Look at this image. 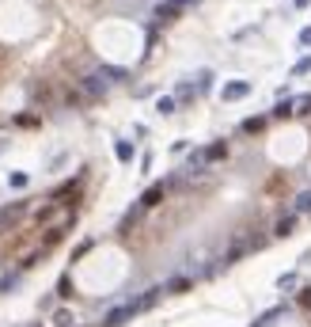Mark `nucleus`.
<instances>
[{
	"label": "nucleus",
	"instance_id": "obj_1",
	"mask_svg": "<svg viewBox=\"0 0 311 327\" xmlns=\"http://www.w3.org/2000/svg\"><path fill=\"white\" fill-rule=\"evenodd\" d=\"M160 293H163V285H156V289H148L144 297H133V301H125V304H118V308H110V312H106V320H103V327H122L125 320H133L137 312L152 308V304L160 301Z\"/></svg>",
	"mask_w": 311,
	"mask_h": 327
},
{
	"label": "nucleus",
	"instance_id": "obj_2",
	"mask_svg": "<svg viewBox=\"0 0 311 327\" xmlns=\"http://www.w3.org/2000/svg\"><path fill=\"white\" fill-rule=\"evenodd\" d=\"M307 107H311V95H293V99H281L274 114L277 118H293V114H307Z\"/></svg>",
	"mask_w": 311,
	"mask_h": 327
},
{
	"label": "nucleus",
	"instance_id": "obj_3",
	"mask_svg": "<svg viewBox=\"0 0 311 327\" xmlns=\"http://www.w3.org/2000/svg\"><path fill=\"white\" fill-rule=\"evenodd\" d=\"M247 95H250V84H247V80H231V84H224V88H220V99H224V103L247 99Z\"/></svg>",
	"mask_w": 311,
	"mask_h": 327
},
{
	"label": "nucleus",
	"instance_id": "obj_4",
	"mask_svg": "<svg viewBox=\"0 0 311 327\" xmlns=\"http://www.w3.org/2000/svg\"><path fill=\"white\" fill-rule=\"evenodd\" d=\"M190 4H193V0H163V4L156 8V19H163V23H167V19H174L179 12H186Z\"/></svg>",
	"mask_w": 311,
	"mask_h": 327
},
{
	"label": "nucleus",
	"instance_id": "obj_5",
	"mask_svg": "<svg viewBox=\"0 0 311 327\" xmlns=\"http://www.w3.org/2000/svg\"><path fill=\"white\" fill-rule=\"evenodd\" d=\"M163 190H167V187H163V183H156V187H148V190H144V194H141V202H137V206H141V209H152V206H160Z\"/></svg>",
	"mask_w": 311,
	"mask_h": 327
},
{
	"label": "nucleus",
	"instance_id": "obj_6",
	"mask_svg": "<svg viewBox=\"0 0 311 327\" xmlns=\"http://www.w3.org/2000/svg\"><path fill=\"white\" fill-rule=\"evenodd\" d=\"M296 221H300V213H285L274 225V236H293V228H296Z\"/></svg>",
	"mask_w": 311,
	"mask_h": 327
},
{
	"label": "nucleus",
	"instance_id": "obj_7",
	"mask_svg": "<svg viewBox=\"0 0 311 327\" xmlns=\"http://www.w3.org/2000/svg\"><path fill=\"white\" fill-rule=\"evenodd\" d=\"M114 156H118L122 164H129L133 160V145H129V141H118V145H114Z\"/></svg>",
	"mask_w": 311,
	"mask_h": 327
},
{
	"label": "nucleus",
	"instance_id": "obj_8",
	"mask_svg": "<svg viewBox=\"0 0 311 327\" xmlns=\"http://www.w3.org/2000/svg\"><path fill=\"white\" fill-rule=\"evenodd\" d=\"M224 156H228V145H224V141H217V145L205 149V160H224Z\"/></svg>",
	"mask_w": 311,
	"mask_h": 327
},
{
	"label": "nucleus",
	"instance_id": "obj_9",
	"mask_svg": "<svg viewBox=\"0 0 311 327\" xmlns=\"http://www.w3.org/2000/svg\"><path fill=\"white\" fill-rule=\"evenodd\" d=\"M156 111H160V114H171L174 111V95H160V99H156Z\"/></svg>",
	"mask_w": 311,
	"mask_h": 327
},
{
	"label": "nucleus",
	"instance_id": "obj_10",
	"mask_svg": "<svg viewBox=\"0 0 311 327\" xmlns=\"http://www.w3.org/2000/svg\"><path fill=\"white\" fill-rule=\"evenodd\" d=\"M296 213H311V190H304V194L296 198Z\"/></svg>",
	"mask_w": 311,
	"mask_h": 327
},
{
	"label": "nucleus",
	"instance_id": "obj_11",
	"mask_svg": "<svg viewBox=\"0 0 311 327\" xmlns=\"http://www.w3.org/2000/svg\"><path fill=\"white\" fill-rule=\"evenodd\" d=\"M304 72H311V57H300L293 65V76H304Z\"/></svg>",
	"mask_w": 311,
	"mask_h": 327
},
{
	"label": "nucleus",
	"instance_id": "obj_12",
	"mask_svg": "<svg viewBox=\"0 0 311 327\" xmlns=\"http://www.w3.org/2000/svg\"><path fill=\"white\" fill-rule=\"evenodd\" d=\"M262 126H266V118H247V122H243V130H247V133H258Z\"/></svg>",
	"mask_w": 311,
	"mask_h": 327
},
{
	"label": "nucleus",
	"instance_id": "obj_13",
	"mask_svg": "<svg viewBox=\"0 0 311 327\" xmlns=\"http://www.w3.org/2000/svg\"><path fill=\"white\" fill-rule=\"evenodd\" d=\"M8 183L19 190V187H27V175H23V171H15V175H8Z\"/></svg>",
	"mask_w": 311,
	"mask_h": 327
},
{
	"label": "nucleus",
	"instance_id": "obj_14",
	"mask_svg": "<svg viewBox=\"0 0 311 327\" xmlns=\"http://www.w3.org/2000/svg\"><path fill=\"white\" fill-rule=\"evenodd\" d=\"M277 285H281V289H288V285H296V274H281V282H277Z\"/></svg>",
	"mask_w": 311,
	"mask_h": 327
},
{
	"label": "nucleus",
	"instance_id": "obj_15",
	"mask_svg": "<svg viewBox=\"0 0 311 327\" xmlns=\"http://www.w3.org/2000/svg\"><path fill=\"white\" fill-rule=\"evenodd\" d=\"M300 46H311V27H304V31H300Z\"/></svg>",
	"mask_w": 311,
	"mask_h": 327
},
{
	"label": "nucleus",
	"instance_id": "obj_16",
	"mask_svg": "<svg viewBox=\"0 0 311 327\" xmlns=\"http://www.w3.org/2000/svg\"><path fill=\"white\" fill-rule=\"evenodd\" d=\"M300 304H304V308H311V289H307L304 297H300Z\"/></svg>",
	"mask_w": 311,
	"mask_h": 327
},
{
	"label": "nucleus",
	"instance_id": "obj_17",
	"mask_svg": "<svg viewBox=\"0 0 311 327\" xmlns=\"http://www.w3.org/2000/svg\"><path fill=\"white\" fill-rule=\"evenodd\" d=\"M293 4H296V8H307V0H293Z\"/></svg>",
	"mask_w": 311,
	"mask_h": 327
}]
</instances>
